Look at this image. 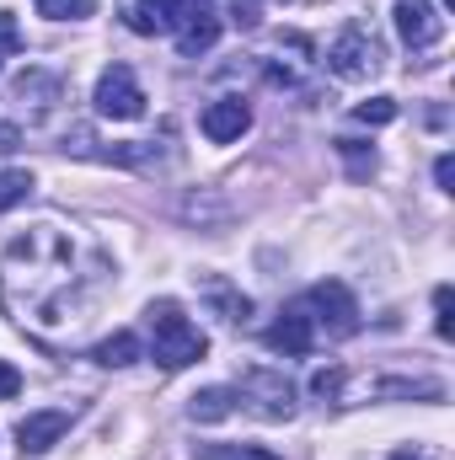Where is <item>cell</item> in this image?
<instances>
[{
    "label": "cell",
    "mask_w": 455,
    "mask_h": 460,
    "mask_svg": "<svg viewBox=\"0 0 455 460\" xmlns=\"http://www.w3.org/2000/svg\"><path fill=\"white\" fill-rule=\"evenodd\" d=\"M76 246L59 226L22 230L0 257V305L27 332H54L76 316Z\"/></svg>",
    "instance_id": "obj_1"
},
{
    "label": "cell",
    "mask_w": 455,
    "mask_h": 460,
    "mask_svg": "<svg viewBox=\"0 0 455 460\" xmlns=\"http://www.w3.org/2000/svg\"><path fill=\"white\" fill-rule=\"evenodd\" d=\"M145 322H150V353H156L161 369H188V364H199L210 353V338L183 316L177 300H150Z\"/></svg>",
    "instance_id": "obj_2"
},
{
    "label": "cell",
    "mask_w": 455,
    "mask_h": 460,
    "mask_svg": "<svg viewBox=\"0 0 455 460\" xmlns=\"http://www.w3.org/2000/svg\"><path fill=\"white\" fill-rule=\"evenodd\" d=\"M236 402H246L268 423H290L295 418V385L279 369H246L241 385H236Z\"/></svg>",
    "instance_id": "obj_3"
},
{
    "label": "cell",
    "mask_w": 455,
    "mask_h": 460,
    "mask_svg": "<svg viewBox=\"0 0 455 460\" xmlns=\"http://www.w3.org/2000/svg\"><path fill=\"white\" fill-rule=\"evenodd\" d=\"M327 65H333V75H343V81H370V75L380 70V43H375V32H370L364 22H348L338 38H333V49H327Z\"/></svg>",
    "instance_id": "obj_4"
},
{
    "label": "cell",
    "mask_w": 455,
    "mask_h": 460,
    "mask_svg": "<svg viewBox=\"0 0 455 460\" xmlns=\"http://www.w3.org/2000/svg\"><path fill=\"white\" fill-rule=\"evenodd\" d=\"M300 305H306V311H317V316H311V327H327V338H353V332H359V300L348 295V284H338V279L317 284Z\"/></svg>",
    "instance_id": "obj_5"
},
{
    "label": "cell",
    "mask_w": 455,
    "mask_h": 460,
    "mask_svg": "<svg viewBox=\"0 0 455 460\" xmlns=\"http://www.w3.org/2000/svg\"><path fill=\"white\" fill-rule=\"evenodd\" d=\"M92 102H97L103 118H118V123H134V118L145 113V92H139V81H134L129 65H108V70H103Z\"/></svg>",
    "instance_id": "obj_6"
},
{
    "label": "cell",
    "mask_w": 455,
    "mask_h": 460,
    "mask_svg": "<svg viewBox=\"0 0 455 460\" xmlns=\"http://www.w3.org/2000/svg\"><path fill=\"white\" fill-rule=\"evenodd\" d=\"M391 22H397V32H402L407 49H434L445 38V16L429 0H397L391 5Z\"/></svg>",
    "instance_id": "obj_7"
},
{
    "label": "cell",
    "mask_w": 455,
    "mask_h": 460,
    "mask_svg": "<svg viewBox=\"0 0 455 460\" xmlns=\"http://www.w3.org/2000/svg\"><path fill=\"white\" fill-rule=\"evenodd\" d=\"M70 423H76V412H65V407L27 412V418L16 423V445H22V456H49V450L70 434Z\"/></svg>",
    "instance_id": "obj_8"
},
{
    "label": "cell",
    "mask_w": 455,
    "mask_h": 460,
    "mask_svg": "<svg viewBox=\"0 0 455 460\" xmlns=\"http://www.w3.org/2000/svg\"><path fill=\"white\" fill-rule=\"evenodd\" d=\"M268 348H273V353H284V358H306V353L317 348V327H311V311H306L300 300L279 311V322L268 327Z\"/></svg>",
    "instance_id": "obj_9"
},
{
    "label": "cell",
    "mask_w": 455,
    "mask_h": 460,
    "mask_svg": "<svg viewBox=\"0 0 455 460\" xmlns=\"http://www.w3.org/2000/svg\"><path fill=\"white\" fill-rule=\"evenodd\" d=\"M199 128H204V139L230 145V139H241V134L252 128V108H246L241 97H220V102H210V108H204Z\"/></svg>",
    "instance_id": "obj_10"
},
{
    "label": "cell",
    "mask_w": 455,
    "mask_h": 460,
    "mask_svg": "<svg viewBox=\"0 0 455 460\" xmlns=\"http://www.w3.org/2000/svg\"><path fill=\"white\" fill-rule=\"evenodd\" d=\"M220 32H226V22L215 16V5H204L188 27H177V54H183V59H199V54H210V49H215V38H220Z\"/></svg>",
    "instance_id": "obj_11"
},
{
    "label": "cell",
    "mask_w": 455,
    "mask_h": 460,
    "mask_svg": "<svg viewBox=\"0 0 455 460\" xmlns=\"http://www.w3.org/2000/svg\"><path fill=\"white\" fill-rule=\"evenodd\" d=\"M118 16H123V27H129V32H139V38H161V32H172V22H166V5H161V0H123V5H118Z\"/></svg>",
    "instance_id": "obj_12"
},
{
    "label": "cell",
    "mask_w": 455,
    "mask_h": 460,
    "mask_svg": "<svg viewBox=\"0 0 455 460\" xmlns=\"http://www.w3.org/2000/svg\"><path fill=\"white\" fill-rule=\"evenodd\" d=\"M236 407H241V402H236V385H204V391L188 402V418H193V423H220Z\"/></svg>",
    "instance_id": "obj_13"
},
{
    "label": "cell",
    "mask_w": 455,
    "mask_h": 460,
    "mask_svg": "<svg viewBox=\"0 0 455 460\" xmlns=\"http://www.w3.org/2000/svg\"><path fill=\"white\" fill-rule=\"evenodd\" d=\"M92 358H97L103 369H129V364L139 358V338H134V332H113V338H103V343L92 348Z\"/></svg>",
    "instance_id": "obj_14"
},
{
    "label": "cell",
    "mask_w": 455,
    "mask_h": 460,
    "mask_svg": "<svg viewBox=\"0 0 455 460\" xmlns=\"http://www.w3.org/2000/svg\"><path fill=\"white\" fill-rule=\"evenodd\" d=\"M338 155L348 161V172H353L359 182H364V177H375V150H370L364 139H348V134H343V139H338Z\"/></svg>",
    "instance_id": "obj_15"
},
{
    "label": "cell",
    "mask_w": 455,
    "mask_h": 460,
    "mask_svg": "<svg viewBox=\"0 0 455 460\" xmlns=\"http://www.w3.org/2000/svg\"><path fill=\"white\" fill-rule=\"evenodd\" d=\"M193 456L199 460H279L273 450H263V445H199Z\"/></svg>",
    "instance_id": "obj_16"
},
{
    "label": "cell",
    "mask_w": 455,
    "mask_h": 460,
    "mask_svg": "<svg viewBox=\"0 0 455 460\" xmlns=\"http://www.w3.org/2000/svg\"><path fill=\"white\" fill-rule=\"evenodd\" d=\"M27 193H32V172H0V215L27 204Z\"/></svg>",
    "instance_id": "obj_17"
},
{
    "label": "cell",
    "mask_w": 455,
    "mask_h": 460,
    "mask_svg": "<svg viewBox=\"0 0 455 460\" xmlns=\"http://www.w3.org/2000/svg\"><path fill=\"white\" fill-rule=\"evenodd\" d=\"M38 16H49V22H81V16H92V0H38Z\"/></svg>",
    "instance_id": "obj_18"
},
{
    "label": "cell",
    "mask_w": 455,
    "mask_h": 460,
    "mask_svg": "<svg viewBox=\"0 0 455 460\" xmlns=\"http://www.w3.org/2000/svg\"><path fill=\"white\" fill-rule=\"evenodd\" d=\"M353 118H359V123H370V128H380V123H391V118H397V102H391V97H370V102H359V108H353Z\"/></svg>",
    "instance_id": "obj_19"
},
{
    "label": "cell",
    "mask_w": 455,
    "mask_h": 460,
    "mask_svg": "<svg viewBox=\"0 0 455 460\" xmlns=\"http://www.w3.org/2000/svg\"><path fill=\"white\" fill-rule=\"evenodd\" d=\"M451 305H455V295H451V284H440V289H434V332H440V338H455V322H451Z\"/></svg>",
    "instance_id": "obj_20"
},
{
    "label": "cell",
    "mask_w": 455,
    "mask_h": 460,
    "mask_svg": "<svg viewBox=\"0 0 455 460\" xmlns=\"http://www.w3.org/2000/svg\"><path fill=\"white\" fill-rule=\"evenodd\" d=\"M161 5H166V22H172V32H177V27H188L210 0H161Z\"/></svg>",
    "instance_id": "obj_21"
},
{
    "label": "cell",
    "mask_w": 455,
    "mask_h": 460,
    "mask_svg": "<svg viewBox=\"0 0 455 460\" xmlns=\"http://www.w3.org/2000/svg\"><path fill=\"white\" fill-rule=\"evenodd\" d=\"M311 391H317L322 402H338L343 396V369H317V375H311Z\"/></svg>",
    "instance_id": "obj_22"
},
{
    "label": "cell",
    "mask_w": 455,
    "mask_h": 460,
    "mask_svg": "<svg viewBox=\"0 0 455 460\" xmlns=\"http://www.w3.org/2000/svg\"><path fill=\"white\" fill-rule=\"evenodd\" d=\"M16 49H22V27H16V16H11V11H0V65H5Z\"/></svg>",
    "instance_id": "obj_23"
},
{
    "label": "cell",
    "mask_w": 455,
    "mask_h": 460,
    "mask_svg": "<svg viewBox=\"0 0 455 460\" xmlns=\"http://www.w3.org/2000/svg\"><path fill=\"white\" fill-rule=\"evenodd\" d=\"M215 300H220V311H226V322H246V311H252V300H246V295H226L220 284H215Z\"/></svg>",
    "instance_id": "obj_24"
},
{
    "label": "cell",
    "mask_w": 455,
    "mask_h": 460,
    "mask_svg": "<svg viewBox=\"0 0 455 460\" xmlns=\"http://www.w3.org/2000/svg\"><path fill=\"white\" fill-rule=\"evenodd\" d=\"M16 391H22V375H16V364L0 358V402H16Z\"/></svg>",
    "instance_id": "obj_25"
},
{
    "label": "cell",
    "mask_w": 455,
    "mask_h": 460,
    "mask_svg": "<svg viewBox=\"0 0 455 460\" xmlns=\"http://www.w3.org/2000/svg\"><path fill=\"white\" fill-rule=\"evenodd\" d=\"M434 182H440L445 193H455V155H440V161H434Z\"/></svg>",
    "instance_id": "obj_26"
},
{
    "label": "cell",
    "mask_w": 455,
    "mask_h": 460,
    "mask_svg": "<svg viewBox=\"0 0 455 460\" xmlns=\"http://www.w3.org/2000/svg\"><path fill=\"white\" fill-rule=\"evenodd\" d=\"M11 150H22V128L16 123H0V155H11Z\"/></svg>",
    "instance_id": "obj_27"
},
{
    "label": "cell",
    "mask_w": 455,
    "mask_h": 460,
    "mask_svg": "<svg viewBox=\"0 0 455 460\" xmlns=\"http://www.w3.org/2000/svg\"><path fill=\"white\" fill-rule=\"evenodd\" d=\"M391 460H429V456H424V450H397Z\"/></svg>",
    "instance_id": "obj_28"
}]
</instances>
